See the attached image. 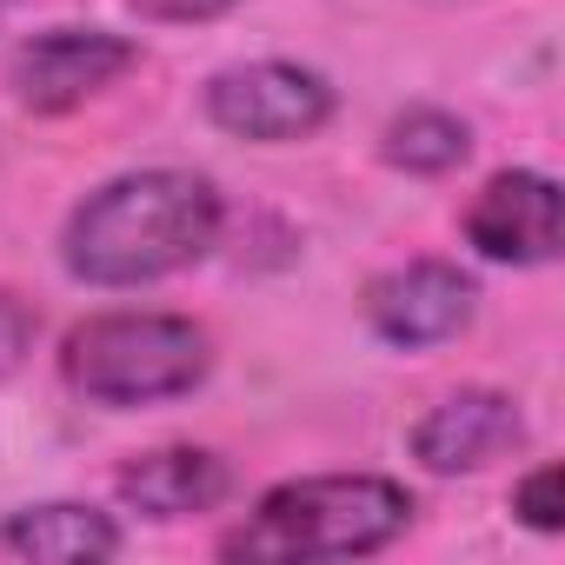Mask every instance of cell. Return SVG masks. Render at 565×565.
Instances as JSON below:
<instances>
[{
    "label": "cell",
    "mask_w": 565,
    "mask_h": 565,
    "mask_svg": "<svg viewBox=\"0 0 565 565\" xmlns=\"http://www.w3.org/2000/svg\"><path fill=\"white\" fill-rule=\"evenodd\" d=\"M134 41L107 28H47L8 54V87L28 114H74L134 67Z\"/></svg>",
    "instance_id": "cell-5"
},
{
    "label": "cell",
    "mask_w": 565,
    "mask_h": 565,
    "mask_svg": "<svg viewBox=\"0 0 565 565\" xmlns=\"http://www.w3.org/2000/svg\"><path fill=\"white\" fill-rule=\"evenodd\" d=\"M512 512L532 525V532H558L565 525V505H558V466H539L512 486Z\"/></svg>",
    "instance_id": "cell-12"
},
{
    "label": "cell",
    "mask_w": 565,
    "mask_h": 565,
    "mask_svg": "<svg viewBox=\"0 0 565 565\" xmlns=\"http://www.w3.org/2000/svg\"><path fill=\"white\" fill-rule=\"evenodd\" d=\"M413 525V492L380 472H320L273 486L226 539V558H366Z\"/></svg>",
    "instance_id": "cell-2"
},
{
    "label": "cell",
    "mask_w": 565,
    "mask_h": 565,
    "mask_svg": "<svg viewBox=\"0 0 565 565\" xmlns=\"http://www.w3.org/2000/svg\"><path fill=\"white\" fill-rule=\"evenodd\" d=\"M519 439H525L519 406L505 393H492V386H466V393H446L413 426V459L426 472H479V466L505 459Z\"/></svg>",
    "instance_id": "cell-8"
},
{
    "label": "cell",
    "mask_w": 565,
    "mask_h": 565,
    "mask_svg": "<svg viewBox=\"0 0 565 565\" xmlns=\"http://www.w3.org/2000/svg\"><path fill=\"white\" fill-rule=\"evenodd\" d=\"M380 153L399 167V173H452L466 153H472V127L446 107H406L386 120V140Z\"/></svg>",
    "instance_id": "cell-11"
},
{
    "label": "cell",
    "mask_w": 565,
    "mask_h": 565,
    "mask_svg": "<svg viewBox=\"0 0 565 565\" xmlns=\"http://www.w3.org/2000/svg\"><path fill=\"white\" fill-rule=\"evenodd\" d=\"M466 239L479 259H499V266L558 259V180L532 173V167L492 173L479 186V200L466 206Z\"/></svg>",
    "instance_id": "cell-7"
},
{
    "label": "cell",
    "mask_w": 565,
    "mask_h": 565,
    "mask_svg": "<svg viewBox=\"0 0 565 565\" xmlns=\"http://www.w3.org/2000/svg\"><path fill=\"white\" fill-rule=\"evenodd\" d=\"M127 8H134L140 21H167V28H186V21H220V14H233L239 0H127Z\"/></svg>",
    "instance_id": "cell-14"
},
{
    "label": "cell",
    "mask_w": 565,
    "mask_h": 565,
    "mask_svg": "<svg viewBox=\"0 0 565 565\" xmlns=\"http://www.w3.org/2000/svg\"><path fill=\"white\" fill-rule=\"evenodd\" d=\"M213 340L173 313H100L61 340V380L94 406H153L206 380Z\"/></svg>",
    "instance_id": "cell-3"
},
{
    "label": "cell",
    "mask_w": 565,
    "mask_h": 565,
    "mask_svg": "<svg viewBox=\"0 0 565 565\" xmlns=\"http://www.w3.org/2000/svg\"><path fill=\"white\" fill-rule=\"evenodd\" d=\"M220 193L206 173L147 167L94 186L61 233V259L87 287H153V279L193 266L220 239Z\"/></svg>",
    "instance_id": "cell-1"
},
{
    "label": "cell",
    "mask_w": 565,
    "mask_h": 565,
    "mask_svg": "<svg viewBox=\"0 0 565 565\" xmlns=\"http://www.w3.org/2000/svg\"><path fill=\"white\" fill-rule=\"evenodd\" d=\"M0 552L34 558V565H100L120 552V525L81 499H47L0 525Z\"/></svg>",
    "instance_id": "cell-10"
},
{
    "label": "cell",
    "mask_w": 565,
    "mask_h": 565,
    "mask_svg": "<svg viewBox=\"0 0 565 565\" xmlns=\"http://www.w3.org/2000/svg\"><path fill=\"white\" fill-rule=\"evenodd\" d=\"M226 459L206 452V446H160V452H140L134 466H120V499L147 519H193V512H213L226 499Z\"/></svg>",
    "instance_id": "cell-9"
},
{
    "label": "cell",
    "mask_w": 565,
    "mask_h": 565,
    "mask_svg": "<svg viewBox=\"0 0 565 565\" xmlns=\"http://www.w3.org/2000/svg\"><path fill=\"white\" fill-rule=\"evenodd\" d=\"M206 120L233 140H307L333 120V87L313 67L294 61H246V67H220L206 81Z\"/></svg>",
    "instance_id": "cell-4"
},
{
    "label": "cell",
    "mask_w": 565,
    "mask_h": 565,
    "mask_svg": "<svg viewBox=\"0 0 565 565\" xmlns=\"http://www.w3.org/2000/svg\"><path fill=\"white\" fill-rule=\"evenodd\" d=\"M34 333H41L34 307H21L14 294H0V380H8V373L34 353Z\"/></svg>",
    "instance_id": "cell-13"
},
{
    "label": "cell",
    "mask_w": 565,
    "mask_h": 565,
    "mask_svg": "<svg viewBox=\"0 0 565 565\" xmlns=\"http://www.w3.org/2000/svg\"><path fill=\"white\" fill-rule=\"evenodd\" d=\"M472 307H479V287H472V273H459L452 259H406V266L380 273L366 287V327L386 347H406V353L466 333Z\"/></svg>",
    "instance_id": "cell-6"
}]
</instances>
